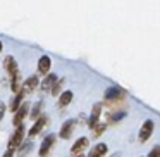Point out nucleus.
<instances>
[{
	"label": "nucleus",
	"mask_w": 160,
	"mask_h": 157,
	"mask_svg": "<svg viewBox=\"0 0 160 157\" xmlns=\"http://www.w3.org/2000/svg\"><path fill=\"white\" fill-rule=\"evenodd\" d=\"M124 97H126L124 90L119 88V86H110V88L105 90V102H107V104H112V102H121V100H124Z\"/></svg>",
	"instance_id": "1"
},
{
	"label": "nucleus",
	"mask_w": 160,
	"mask_h": 157,
	"mask_svg": "<svg viewBox=\"0 0 160 157\" xmlns=\"http://www.w3.org/2000/svg\"><path fill=\"white\" fill-rule=\"evenodd\" d=\"M22 138H24V126H19V128H16V131L12 133L11 138H9V150L14 152V150L22 143Z\"/></svg>",
	"instance_id": "2"
},
{
	"label": "nucleus",
	"mask_w": 160,
	"mask_h": 157,
	"mask_svg": "<svg viewBox=\"0 0 160 157\" xmlns=\"http://www.w3.org/2000/svg\"><path fill=\"white\" fill-rule=\"evenodd\" d=\"M152 133H153V121L152 119H146L145 123H143V126H141V129H139V135H138V140L141 143H145L146 140L152 136Z\"/></svg>",
	"instance_id": "3"
},
{
	"label": "nucleus",
	"mask_w": 160,
	"mask_h": 157,
	"mask_svg": "<svg viewBox=\"0 0 160 157\" xmlns=\"http://www.w3.org/2000/svg\"><path fill=\"white\" fill-rule=\"evenodd\" d=\"M102 107H103V105H102L100 102L93 105V111H91V116H90V119H88V128H90V129H95V128H97L98 119H100V114H102Z\"/></svg>",
	"instance_id": "4"
},
{
	"label": "nucleus",
	"mask_w": 160,
	"mask_h": 157,
	"mask_svg": "<svg viewBox=\"0 0 160 157\" xmlns=\"http://www.w3.org/2000/svg\"><path fill=\"white\" fill-rule=\"evenodd\" d=\"M53 143H55V135H48V136H45L43 138V142H42V147H40V157H47L48 155V152H50V149L53 147Z\"/></svg>",
	"instance_id": "5"
},
{
	"label": "nucleus",
	"mask_w": 160,
	"mask_h": 157,
	"mask_svg": "<svg viewBox=\"0 0 160 157\" xmlns=\"http://www.w3.org/2000/svg\"><path fill=\"white\" fill-rule=\"evenodd\" d=\"M28 111H29V104H22L21 107L18 109V112L14 114V126L16 128H19V126H22V119L28 116Z\"/></svg>",
	"instance_id": "6"
},
{
	"label": "nucleus",
	"mask_w": 160,
	"mask_h": 157,
	"mask_svg": "<svg viewBox=\"0 0 160 157\" xmlns=\"http://www.w3.org/2000/svg\"><path fill=\"white\" fill-rule=\"evenodd\" d=\"M4 67H5V71H7V74L11 78H14V76H18L19 74V71H18V62H16V59L14 57H5V60H4Z\"/></svg>",
	"instance_id": "7"
},
{
	"label": "nucleus",
	"mask_w": 160,
	"mask_h": 157,
	"mask_svg": "<svg viewBox=\"0 0 160 157\" xmlns=\"http://www.w3.org/2000/svg\"><path fill=\"white\" fill-rule=\"evenodd\" d=\"M47 123H48V118H47V116H42L40 119H36V121H35V124H33V128L29 129V133H28V135H29V138H33V136H36V135H38V133L42 131V129L45 128V126H47Z\"/></svg>",
	"instance_id": "8"
},
{
	"label": "nucleus",
	"mask_w": 160,
	"mask_h": 157,
	"mask_svg": "<svg viewBox=\"0 0 160 157\" xmlns=\"http://www.w3.org/2000/svg\"><path fill=\"white\" fill-rule=\"evenodd\" d=\"M88 143H90V140L84 138V136L78 138V140H76V143H74V145L71 147V154H72L74 157H76V155H81V152H83V150L88 147Z\"/></svg>",
	"instance_id": "9"
},
{
	"label": "nucleus",
	"mask_w": 160,
	"mask_h": 157,
	"mask_svg": "<svg viewBox=\"0 0 160 157\" xmlns=\"http://www.w3.org/2000/svg\"><path fill=\"white\" fill-rule=\"evenodd\" d=\"M74 126H76V121L74 119H67L66 123L62 124V128H60V138H64V140H67L71 135H72V129H74Z\"/></svg>",
	"instance_id": "10"
},
{
	"label": "nucleus",
	"mask_w": 160,
	"mask_h": 157,
	"mask_svg": "<svg viewBox=\"0 0 160 157\" xmlns=\"http://www.w3.org/2000/svg\"><path fill=\"white\" fill-rule=\"evenodd\" d=\"M36 86H38V78H36V76H31V78H28V80L22 83L21 92H22L24 95H26V93H31V92L35 90Z\"/></svg>",
	"instance_id": "11"
},
{
	"label": "nucleus",
	"mask_w": 160,
	"mask_h": 157,
	"mask_svg": "<svg viewBox=\"0 0 160 157\" xmlns=\"http://www.w3.org/2000/svg\"><path fill=\"white\" fill-rule=\"evenodd\" d=\"M50 66H52V60H50L48 55H42V57H40V60H38V71H40V73H42V74H50L48 73Z\"/></svg>",
	"instance_id": "12"
},
{
	"label": "nucleus",
	"mask_w": 160,
	"mask_h": 157,
	"mask_svg": "<svg viewBox=\"0 0 160 157\" xmlns=\"http://www.w3.org/2000/svg\"><path fill=\"white\" fill-rule=\"evenodd\" d=\"M55 83H57V76H55V74H52V73H50V74H47V78L42 81V90H43V92L52 90V88H53V85H55Z\"/></svg>",
	"instance_id": "13"
},
{
	"label": "nucleus",
	"mask_w": 160,
	"mask_h": 157,
	"mask_svg": "<svg viewBox=\"0 0 160 157\" xmlns=\"http://www.w3.org/2000/svg\"><path fill=\"white\" fill-rule=\"evenodd\" d=\"M105 154H107V145H105V143H98V145H95L93 149L90 150L88 157H103Z\"/></svg>",
	"instance_id": "14"
},
{
	"label": "nucleus",
	"mask_w": 160,
	"mask_h": 157,
	"mask_svg": "<svg viewBox=\"0 0 160 157\" xmlns=\"http://www.w3.org/2000/svg\"><path fill=\"white\" fill-rule=\"evenodd\" d=\"M22 98H24V93L22 92H19V93H16V97L12 98V102H11V111L14 112H18V109L21 107V102H22Z\"/></svg>",
	"instance_id": "15"
},
{
	"label": "nucleus",
	"mask_w": 160,
	"mask_h": 157,
	"mask_svg": "<svg viewBox=\"0 0 160 157\" xmlns=\"http://www.w3.org/2000/svg\"><path fill=\"white\" fill-rule=\"evenodd\" d=\"M72 92H64L62 95L59 97V107H66V105H69L71 102H72Z\"/></svg>",
	"instance_id": "16"
},
{
	"label": "nucleus",
	"mask_w": 160,
	"mask_h": 157,
	"mask_svg": "<svg viewBox=\"0 0 160 157\" xmlns=\"http://www.w3.org/2000/svg\"><path fill=\"white\" fill-rule=\"evenodd\" d=\"M42 109H43V102H42V100L36 102V104L33 105L31 112H29V118L35 119V121H36V119H40V118H42V116H40V114H42Z\"/></svg>",
	"instance_id": "17"
},
{
	"label": "nucleus",
	"mask_w": 160,
	"mask_h": 157,
	"mask_svg": "<svg viewBox=\"0 0 160 157\" xmlns=\"http://www.w3.org/2000/svg\"><path fill=\"white\" fill-rule=\"evenodd\" d=\"M126 116L124 111H119V112H112L110 116H108V123H115V121H121L122 118Z\"/></svg>",
	"instance_id": "18"
},
{
	"label": "nucleus",
	"mask_w": 160,
	"mask_h": 157,
	"mask_svg": "<svg viewBox=\"0 0 160 157\" xmlns=\"http://www.w3.org/2000/svg\"><path fill=\"white\" fill-rule=\"evenodd\" d=\"M19 86H21V81H19V74H18V76H14V78H12L11 88H12V92H16V93H19Z\"/></svg>",
	"instance_id": "19"
},
{
	"label": "nucleus",
	"mask_w": 160,
	"mask_h": 157,
	"mask_svg": "<svg viewBox=\"0 0 160 157\" xmlns=\"http://www.w3.org/2000/svg\"><path fill=\"white\" fill-rule=\"evenodd\" d=\"M105 128H107V124H105V123H98V124H97V128L93 129V131H95V138H97V136H100L102 133L105 131Z\"/></svg>",
	"instance_id": "20"
},
{
	"label": "nucleus",
	"mask_w": 160,
	"mask_h": 157,
	"mask_svg": "<svg viewBox=\"0 0 160 157\" xmlns=\"http://www.w3.org/2000/svg\"><path fill=\"white\" fill-rule=\"evenodd\" d=\"M62 85H64V80H57V83L53 85V88H52V93H53V95H59V93H60V88H62Z\"/></svg>",
	"instance_id": "21"
},
{
	"label": "nucleus",
	"mask_w": 160,
	"mask_h": 157,
	"mask_svg": "<svg viewBox=\"0 0 160 157\" xmlns=\"http://www.w3.org/2000/svg\"><path fill=\"white\" fill-rule=\"evenodd\" d=\"M33 149V143L31 142H28V143H24V145L21 147V149H19V154H21V155H24L26 152H29V150Z\"/></svg>",
	"instance_id": "22"
},
{
	"label": "nucleus",
	"mask_w": 160,
	"mask_h": 157,
	"mask_svg": "<svg viewBox=\"0 0 160 157\" xmlns=\"http://www.w3.org/2000/svg\"><path fill=\"white\" fill-rule=\"evenodd\" d=\"M148 157H160V147H153V150L150 152Z\"/></svg>",
	"instance_id": "23"
},
{
	"label": "nucleus",
	"mask_w": 160,
	"mask_h": 157,
	"mask_svg": "<svg viewBox=\"0 0 160 157\" xmlns=\"http://www.w3.org/2000/svg\"><path fill=\"white\" fill-rule=\"evenodd\" d=\"M4 114H5V104H2V102H0V121H2Z\"/></svg>",
	"instance_id": "24"
},
{
	"label": "nucleus",
	"mask_w": 160,
	"mask_h": 157,
	"mask_svg": "<svg viewBox=\"0 0 160 157\" xmlns=\"http://www.w3.org/2000/svg\"><path fill=\"white\" fill-rule=\"evenodd\" d=\"M2 157H14V152H12V150H7V152H5Z\"/></svg>",
	"instance_id": "25"
},
{
	"label": "nucleus",
	"mask_w": 160,
	"mask_h": 157,
	"mask_svg": "<svg viewBox=\"0 0 160 157\" xmlns=\"http://www.w3.org/2000/svg\"><path fill=\"white\" fill-rule=\"evenodd\" d=\"M112 157H121V154H119V152H117V154H115V155H112Z\"/></svg>",
	"instance_id": "26"
},
{
	"label": "nucleus",
	"mask_w": 160,
	"mask_h": 157,
	"mask_svg": "<svg viewBox=\"0 0 160 157\" xmlns=\"http://www.w3.org/2000/svg\"><path fill=\"white\" fill-rule=\"evenodd\" d=\"M2 49H4V45H2V42H0V52H2Z\"/></svg>",
	"instance_id": "27"
},
{
	"label": "nucleus",
	"mask_w": 160,
	"mask_h": 157,
	"mask_svg": "<svg viewBox=\"0 0 160 157\" xmlns=\"http://www.w3.org/2000/svg\"><path fill=\"white\" fill-rule=\"evenodd\" d=\"M76 157H83V154H81V155H76Z\"/></svg>",
	"instance_id": "28"
}]
</instances>
